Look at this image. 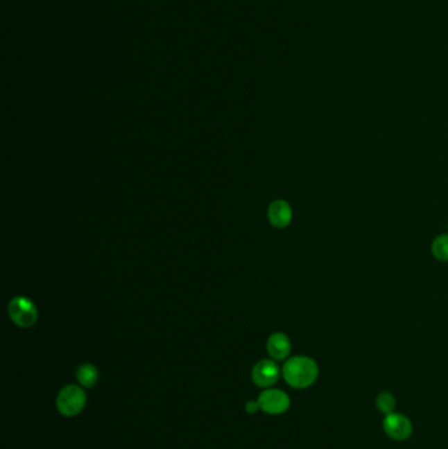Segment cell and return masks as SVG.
Segmentation results:
<instances>
[{
	"instance_id": "6da1fadb",
	"label": "cell",
	"mask_w": 448,
	"mask_h": 449,
	"mask_svg": "<svg viewBox=\"0 0 448 449\" xmlns=\"http://www.w3.org/2000/svg\"><path fill=\"white\" fill-rule=\"evenodd\" d=\"M318 373L317 362L308 356H293L284 362L282 369L284 381L295 389L311 387L317 381Z\"/></svg>"
},
{
	"instance_id": "7a4b0ae2",
	"label": "cell",
	"mask_w": 448,
	"mask_h": 449,
	"mask_svg": "<svg viewBox=\"0 0 448 449\" xmlns=\"http://www.w3.org/2000/svg\"><path fill=\"white\" fill-rule=\"evenodd\" d=\"M87 403V394L85 389L74 384L63 387L57 396V410L63 416H76L85 410Z\"/></svg>"
},
{
	"instance_id": "3957f363",
	"label": "cell",
	"mask_w": 448,
	"mask_h": 449,
	"mask_svg": "<svg viewBox=\"0 0 448 449\" xmlns=\"http://www.w3.org/2000/svg\"><path fill=\"white\" fill-rule=\"evenodd\" d=\"M8 315L13 324L23 328H29L37 322L38 312L36 305L24 296L13 297L8 303Z\"/></svg>"
},
{
	"instance_id": "277c9868",
	"label": "cell",
	"mask_w": 448,
	"mask_h": 449,
	"mask_svg": "<svg viewBox=\"0 0 448 449\" xmlns=\"http://www.w3.org/2000/svg\"><path fill=\"white\" fill-rule=\"evenodd\" d=\"M258 403L263 412L270 415H280L288 412L291 406V399L286 391L280 389H264L258 397Z\"/></svg>"
},
{
	"instance_id": "5b68a950",
	"label": "cell",
	"mask_w": 448,
	"mask_h": 449,
	"mask_svg": "<svg viewBox=\"0 0 448 449\" xmlns=\"http://www.w3.org/2000/svg\"><path fill=\"white\" fill-rule=\"evenodd\" d=\"M280 369L279 365L271 359H263L254 365L251 371V380L258 387L268 389L279 381Z\"/></svg>"
},
{
	"instance_id": "8992f818",
	"label": "cell",
	"mask_w": 448,
	"mask_h": 449,
	"mask_svg": "<svg viewBox=\"0 0 448 449\" xmlns=\"http://www.w3.org/2000/svg\"><path fill=\"white\" fill-rule=\"evenodd\" d=\"M383 427H384L386 435L393 440H397V441L408 440L413 432V424H411V419L399 412L388 414L383 422Z\"/></svg>"
},
{
	"instance_id": "52a82bcc",
	"label": "cell",
	"mask_w": 448,
	"mask_h": 449,
	"mask_svg": "<svg viewBox=\"0 0 448 449\" xmlns=\"http://www.w3.org/2000/svg\"><path fill=\"white\" fill-rule=\"evenodd\" d=\"M268 221L276 229H286L288 227L292 218H293V211L292 206L286 202V200H275L268 206Z\"/></svg>"
},
{
	"instance_id": "ba28073f",
	"label": "cell",
	"mask_w": 448,
	"mask_h": 449,
	"mask_svg": "<svg viewBox=\"0 0 448 449\" xmlns=\"http://www.w3.org/2000/svg\"><path fill=\"white\" fill-rule=\"evenodd\" d=\"M291 340L284 333H274L267 340V352L276 362L286 360L291 353Z\"/></svg>"
},
{
	"instance_id": "9c48e42d",
	"label": "cell",
	"mask_w": 448,
	"mask_h": 449,
	"mask_svg": "<svg viewBox=\"0 0 448 449\" xmlns=\"http://www.w3.org/2000/svg\"><path fill=\"white\" fill-rule=\"evenodd\" d=\"M76 380L80 384V387L92 389L99 381V371L95 365L89 362L80 364L76 369Z\"/></svg>"
},
{
	"instance_id": "30bf717a",
	"label": "cell",
	"mask_w": 448,
	"mask_h": 449,
	"mask_svg": "<svg viewBox=\"0 0 448 449\" xmlns=\"http://www.w3.org/2000/svg\"><path fill=\"white\" fill-rule=\"evenodd\" d=\"M431 254L439 262H448V234H439L431 243Z\"/></svg>"
},
{
	"instance_id": "8fae6325",
	"label": "cell",
	"mask_w": 448,
	"mask_h": 449,
	"mask_svg": "<svg viewBox=\"0 0 448 449\" xmlns=\"http://www.w3.org/2000/svg\"><path fill=\"white\" fill-rule=\"evenodd\" d=\"M376 406L383 414H392L396 409V398L390 391H381L376 398Z\"/></svg>"
},
{
	"instance_id": "7c38bea8",
	"label": "cell",
	"mask_w": 448,
	"mask_h": 449,
	"mask_svg": "<svg viewBox=\"0 0 448 449\" xmlns=\"http://www.w3.org/2000/svg\"><path fill=\"white\" fill-rule=\"evenodd\" d=\"M245 410H246V412H249V414H255L258 410H261L259 403H258V399L257 400H249V402H246Z\"/></svg>"
}]
</instances>
